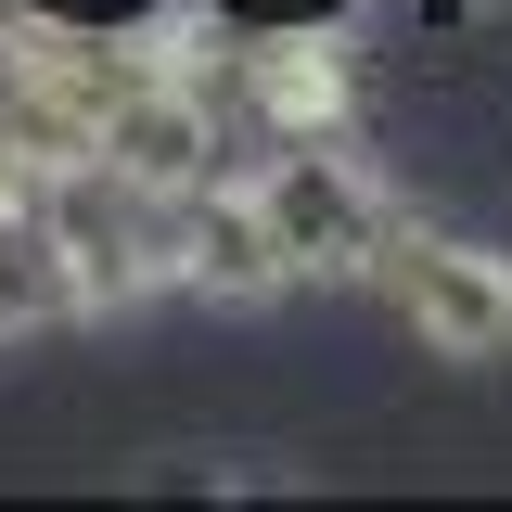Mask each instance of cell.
<instances>
[{
	"label": "cell",
	"instance_id": "6da1fadb",
	"mask_svg": "<svg viewBox=\"0 0 512 512\" xmlns=\"http://www.w3.org/2000/svg\"><path fill=\"white\" fill-rule=\"evenodd\" d=\"M26 205H39V244H52L77 320H116L141 295H167V192H141L128 167L64 154V167L26 180Z\"/></svg>",
	"mask_w": 512,
	"mask_h": 512
},
{
	"label": "cell",
	"instance_id": "7a4b0ae2",
	"mask_svg": "<svg viewBox=\"0 0 512 512\" xmlns=\"http://www.w3.org/2000/svg\"><path fill=\"white\" fill-rule=\"evenodd\" d=\"M244 192H256V218H269V244H282V269H295V282H372L384 231H397V192L346 154V128L282 141Z\"/></svg>",
	"mask_w": 512,
	"mask_h": 512
},
{
	"label": "cell",
	"instance_id": "3957f363",
	"mask_svg": "<svg viewBox=\"0 0 512 512\" xmlns=\"http://www.w3.org/2000/svg\"><path fill=\"white\" fill-rule=\"evenodd\" d=\"M372 282L397 295V320L436 346V359H512V256L436 218H397L372 256Z\"/></svg>",
	"mask_w": 512,
	"mask_h": 512
},
{
	"label": "cell",
	"instance_id": "277c9868",
	"mask_svg": "<svg viewBox=\"0 0 512 512\" xmlns=\"http://www.w3.org/2000/svg\"><path fill=\"white\" fill-rule=\"evenodd\" d=\"M167 295H205V308H269V295H295V269H282V244H269V218H256L244 180L167 192Z\"/></svg>",
	"mask_w": 512,
	"mask_h": 512
},
{
	"label": "cell",
	"instance_id": "5b68a950",
	"mask_svg": "<svg viewBox=\"0 0 512 512\" xmlns=\"http://www.w3.org/2000/svg\"><path fill=\"white\" fill-rule=\"evenodd\" d=\"M244 90H256V116H269V141L346 128V52L320 39L308 13H295V26H269V39H244Z\"/></svg>",
	"mask_w": 512,
	"mask_h": 512
},
{
	"label": "cell",
	"instance_id": "8992f818",
	"mask_svg": "<svg viewBox=\"0 0 512 512\" xmlns=\"http://www.w3.org/2000/svg\"><path fill=\"white\" fill-rule=\"evenodd\" d=\"M244 13H282V26H295V13H333V0H244Z\"/></svg>",
	"mask_w": 512,
	"mask_h": 512
},
{
	"label": "cell",
	"instance_id": "52a82bcc",
	"mask_svg": "<svg viewBox=\"0 0 512 512\" xmlns=\"http://www.w3.org/2000/svg\"><path fill=\"white\" fill-rule=\"evenodd\" d=\"M0 26H13V0H0Z\"/></svg>",
	"mask_w": 512,
	"mask_h": 512
}]
</instances>
